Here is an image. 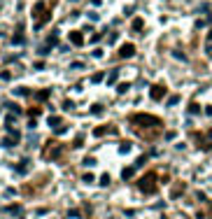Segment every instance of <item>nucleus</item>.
Listing matches in <instances>:
<instances>
[{"label":"nucleus","instance_id":"obj_36","mask_svg":"<svg viewBox=\"0 0 212 219\" xmlns=\"http://www.w3.org/2000/svg\"><path fill=\"white\" fill-rule=\"evenodd\" d=\"M72 105H75V103H70V100H65V103H63V109H72Z\"/></svg>","mask_w":212,"mask_h":219},{"label":"nucleus","instance_id":"obj_26","mask_svg":"<svg viewBox=\"0 0 212 219\" xmlns=\"http://www.w3.org/2000/svg\"><path fill=\"white\" fill-rule=\"evenodd\" d=\"M91 112H93V114H103V105H93Z\"/></svg>","mask_w":212,"mask_h":219},{"label":"nucleus","instance_id":"obj_37","mask_svg":"<svg viewBox=\"0 0 212 219\" xmlns=\"http://www.w3.org/2000/svg\"><path fill=\"white\" fill-rule=\"evenodd\" d=\"M91 2H93V5H96V7H98V5H100V0H91Z\"/></svg>","mask_w":212,"mask_h":219},{"label":"nucleus","instance_id":"obj_13","mask_svg":"<svg viewBox=\"0 0 212 219\" xmlns=\"http://www.w3.org/2000/svg\"><path fill=\"white\" fill-rule=\"evenodd\" d=\"M182 191H184V184H175V187H173V198H177Z\"/></svg>","mask_w":212,"mask_h":219},{"label":"nucleus","instance_id":"obj_16","mask_svg":"<svg viewBox=\"0 0 212 219\" xmlns=\"http://www.w3.org/2000/svg\"><path fill=\"white\" fill-rule=\"evenodd\" d=\"M49 93H51L49 89H42L40 93H37V100H47V98H49Z\"/></svg>","mask_w":212,"mask_h":219},{"label":"nucleus","instance_id":"obj_3","mask_svg":"<svg viewBox=\"0 0 212 219\" xmlns=\"http://www.w3.org/2000/svg\"><path fill=\"white\" fill-rule=\"evenodd\" d=\"M131 121L138 124V126H159L161 124V121L156 119V117H152V114H133Z\"/></svg>","mask_w":212,"mask_h":219},{"label":"nucleus","instance_id":"obj_19","mask_svg":"<svg viewBox=\"0 0 212 219\" xmlns=\"http://www.w3.org/2000/svg\"><path fill=\"white\" fill-rule=\"evenodd\" d=\"M103 79H105V75H103V72H96L93 77H91V82H93V84H98V82H103Z\"/></svg>","mask_w":212,"mask_h":219},{"label":"nucleus","instance_id":"obj_32","mask_svg":"<svg viewBox=\"0 0 212 219\" xmlns=\"http://www.w3.org/2000/svg\"><path fill=\"white\" fill-rule=\"evenodd\" d=\"M72 68H75V70H82V68H84V63H82V61H75Z\"/></svg>","mask_w":212,"mask_h":219},{"label":"nucleus","instance_id":"obj_35","mask_svg":"<svg viewBox=\"0 0 212 219\" xmlns=\"http://www.w3.org/2000/svg\"><path fill=\"white\" fill-rule=\"evenodd\" d=\"M82 180H84V182H86V184H91V182H93V180H96V177H93V175H84V177H82Z\"/></svg>","mask_w":212,"mask_h":219},{"label":"nucleus","instance_id":"obj_30","mask_svg":"<svg viewBox=\"0 0 212 219\" xmlns=\"http://www.w3.org/2000/svg\"><path fill=\"white\" fill-rule=\"evenodd\" d=\"M198 12H203V14H207V12H210V5H207V2H205V5H201V7H198Z\"/></svg>","mask_w":212,"mask_h":219},{"label":"nucleus","instance_id":"obj_6","mask_svg":"<svg viewBox=\"0 0 212 219\" xmlns=\"http://www.w3.org/2000/svg\"><path fill=\"white\" fill-rule=\"evenodd\" d=\"M70 42H72L75 47H82V44H84V35H82L80 31H72L70 33Z\"/></svg>","mask_w":212,"mask_h":219},{"label":"nucleus","instance_id":"obj_9","mask_svg":"<svg viewBox=\"0 0 212 219\" xmlns=\"http://www.w3.org/2000/svg\"><path fill=\"white\" fill-rule=\"evenodd\" d=\"M131 26H133V31H135V33H140V31H142V26H145V21L138 16V19H133V23H131Z\"/></svg>","mask_w":212,"mask_h":219},{"label":"nucleus","instance_id":"obj_27","mask_svg":"<svg viewBox=\"0 0 212 219\" xmlns=\"http://www.w3.org/2000/svg\"><path fill=\"white\" fill-rule=\"evenodd\" d=\"M119 151H121V154H126V151H131V142H128V145H126V142H124V145L119 147Z\"/></svg>","mask_w":212,"mask_h":219},{"label":"nucleus","instance_id":"obj_33","mask_svg":"<svg viewBox=\"0 0 212 219\" xmlns=\"http://www.w3.org/2000/svg\"><path fill=\"white\" fill-rule=\"evenodd\" d=\"M133 12H135V7H124V14H126V16H131Z\"/></svg>","mask_w":212,"mask_h":219},{"label":"nucleus","instance_id":"obj_11","mask_svg":"<svg viewBox=\"0 0 212 219\" xmlns=\"http://www.w3.org/2000/svg\"><path fill=\"white\" fill-rule=\"evenodd\" d=\"M7 105V109H10L12 114H21V107H19V105H14V103H5Z\"/></svg>","mask_w":212,"mask_h":219},{"label":"nucleus","instance_id":"obj_8","mask_svg":"<svg viewBox=\"0 0 212 219\" xmlns=\"http://www.w3.org/2000/svg\"><path fill=\"white\" fill-rule=\"evenodd\" d=\"M28 168H31V161H28V159H23V161L19 163V166H16V172H21V175H23V172H26Z\"/></svg>","mask_w":212,"mask_h":219},{"label":"nucleus","instance_id":"obj_7","mask_svg":"<svg viewBox=\"0 0 212 219\" xmlns=\"http://www.w3.org/2000/svg\"><path fill=\"white\" fill-rule=\"evenodd\" d=\"M12 42H14V44H23V31H21V26L16 28V33H14V37H12Z\"/></svg>","mask_w":212,"mask_h":219},{"label":"nucleus","instance_id":"obj_31","mask_svg":"<svg viewBox=\"0 0 212 219\" xmlns=\"http://www.w3.org/2000/svg\"><path fill=\"white\" fill-rule=\"evenodd\" d=\"M49 49H51V47H49V44H44V47H40V54H42V56H47Z\"/></svg>","mask_w":212,"mask_h":219},{"label":"nucleus","instance_id":"obj_10","mask_svg":"<svg viewBox=\"0 0 212 219\" xmlns=\"http://www.w3.org/2000/svg\"><path fill=\"white\" fill-rule=\"evenodd\" d=\"M117 77H119V68H114L110 75H107V84H114V82H117Z\"/></svg>","mask_w":212,"mask_h":219},{"label":"nucleus","instance_id":"obj_25","mask_svg":"<svg viewBox=\"0 0 212 219\" xmlns=\"http://www.w3.org/2000/svg\"><path fill=\"white\" fill-rule=\"evenodd\" d=\"M145 163H147V156H140V159H138V161H135V168H142V166H145Z\"/></svg>","mask_w":212,"mask_h":219},{"label":"nucleus","instance_id":"obj_2","mask_svg":"<svg viewBox=\"0 0 212 219\" xmlns=\"http://www.w3.org/2000/svg\"><path fill=\"white\" fill-rule=\"evenodd\" d=\"M138 187H140V191H145V193H154L156 191V175H154V172L142 175V177L138 180Z\"/></svg>","mask_w":212,"mask_h":219},{"label":"nucleus","instance_id":"obj_15","mask_svg":"<svg viewBox=\"0 0 212 219\" xmlns=\"http://www.w3.org/2000/svg\"><path fill=\"white\" fill-rule=\"evenodd\" d=\"M198 112H201V105H198V103H191L189 105V114H198Z\"/></svg>","mask_w":212,"mask_h":219},{"label":"nucleus","instance_id":"obj_29","mask_svg":"<svg viewBox=\"0 0 212 219\" xmlns=\"http://www.w3.org/2000/svg\"><path fill=\"white\" fill-rule=\"evenodd\" d=\"M65 130H68V126H59V128H54V133H56V135H61V133H65Z\"/></svg>","mask_w":212,"mask_h":219},{"label":"nucleus","instance_id":"obj_21","mask_svg":"<svg viewBox=\"0 0 212 219\" xmlns=\"http://www.w3.org/2000/svg\"><path fill=\"white\" fill-rule=\"evenodd\" d=\"M126 91H128V84H126V82H124V84H119V86H117V93H126Z\"/></svg>","mask_w":212,"mask_h":219},{"label":"nucleus","instance_id":"obj_14","mask_svg":"<svg viewBox=\"0 0 212 219\" xmlns=\"http://www.w3.org/2000/svg\"><path fill=\"white\" fill-rule=\"evenodd\" d=\"M133 172H135V168H124V170H121V177L128 180V177H133Z\"/></svg>","mask_w":212,"mask_h":219},{"label":"nucleus","instance_id":"obj_34","mask_svg":"<svg viewBox=\"0 0 212 219\" xmlns=\"http://www.w3.org/2000/svg\"><path fill=\"white\" fill-rule=\"evenodd\" d=\"M93 163H96V159H91V156L84 159V166H93Z\"/></svg>","mask_w":212,"mask_h":219},{"label":"nucleus","instance_id":"obj_18","mask_svg":"<svg viewBox=\"0 0 212 219\" xmlns=\"http://www.w3.org/2000/svg\"><path fill=\"white\" fill-rule=\"evenodd\" d=\"M107 130H110V128H107V126H98V128L93 130V135H105Z\"/></svg>","mask_w":212,"mask_h":219},{"label":"nucleus","instance_id":"obj_24","mask_svg":"<svg viewBox=\"0 0 212 219\" xmlns=\"http://www.w3.org/2000/svg\"><path fill=\"white\" fill-rule=\"evenodd\" d=\"M173 56H175V58H180V61H186V56L180 52V49H175V52H173Z\"/></svg>","mask_w":212,"mask_h":219},{"label":"nucleus","instance_id":"obj_5","mask_svg":"<svg viewBox=\"0 0 212 219\" xmlns=\"http://www.w3.org/2000/svg\"><path fill=\"white\" fill-rule=\"evenodd\" d=\"M133 54H135V44H121V49H119V56L121 58H131Z\"/></svg>","mask_w":212,"mask_h":219},{"label":"nucleus","instance_id":"obj_12","mask_svg":"<svg viewBox=\"0 0 212 219\" xmlns=\"http://www.w3.org/2000/svg\"><path fill=\"white\" fill-rule=\"evenodd\" d=\"M59 124H61V117H49V126H51V128H59Z\"/></svg>","mask_w":212,"mask_h":219},{"label":"nucleus","instance_id":"obj_1","mask_svg":"<svg viewBox=\"0 0 212 219\" xmlns=\"http://www.w3.org/2000/svg\"><path fill=\"white\" fill-rule=\"evenodd\" d=\"M49 10H47V5H44V2H37L35 7H33V19H35V31H40V28L44 26V23H47L49 21Z\"/></svg>","mask_w":212,"mask_h":219},{"label":"nucleus","instance_id":"obj_22","mask_svg":"<svg viewBox=\"0 0 212 219\" xmlns=\"http://www.w3.org/2000/svg\"><path fill=\"white\" fill-rule=\"evenodd\" d=\"M0 79H5V82L12 79V72H10V70H2V72H0Z\"/></svg>","mask_w":212,"mask_h":219},{"label":"nucleus","instance_id":"obj_4","mask_svg":"<svg viewBox=\"0 0 212 219\" xmlns=\"http://www.w3.org/2000/svg\"><path fill=\"white\" fill-rule=\"evenodd\" d=\"M163 96H165V86H161V84H156V86L149 89V98L152 100H161Z\"/></svg>","mask_w":212,"mask_h":219},{"label":"nucleus","instance_id":"obj_28","mask_svg":"<svg viewBox=\"0 0 212 219\" xmlns=\"http://www.w3.org/2000/svg\"><path fill=\"white\" fill-rule=\"evenodd\" d=\"M14 93H16V96H28V93H31V91H28V89H23V86H21V89H16Z\"/></svg>","mask_w":212,"mask_h":219},{"label":"nucleus","instance_id":"obj_20","mask_svg":"<svg viewBox=\"0 0 212 219\" xmlns=\"http://www.w3.org/2000/svg\"><path fill=\"white\" fill-rule=\"evenodd\" d=\"M177 103H180V96H170V98H168V105H170V107H173V105H177Z\"/></svg>","mask_w":212,"mask_h":219},{"label":"nucleus","instance_id":"obj_23","mask_svg":"<svg viewBox=\"0 0 212 219\" xmlns=\"http://www.w3.org/2000/svg\"><path fill=\"white\" fill-rule=\"evenodd\" d=\"M110 184V175H100V187H107Z\"/></svg>","mask_w":212,"mask_h":219},{"label":"nucleus","instance_id":"obj_17","mask_svg":"<svg viewBox=\"0 0 212 219\" xmlns=\"http://www.w3.org/2000/svg\"><path fill=\"white\" fill-rule=\"evenodd\" d=\"M16 142H19V140H16V138H5V140H2V145H5V147H12V145H16Z\"/></svg>","mask_w":212,"mask_h":219}]
</instances>
